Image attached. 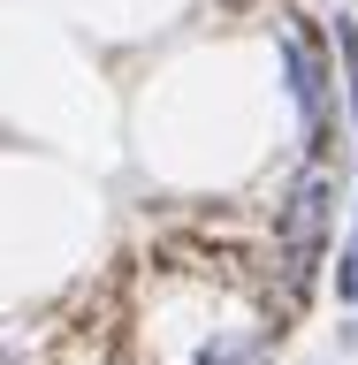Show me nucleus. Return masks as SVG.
I'll return each instance as SVG.
<instances>
[{
  "instance_id": "obj_1",
  "label": "nucleus",
  "mask_w": 358,
  "mask_h": 365,
  "mask_svg": "<svg viewBox=\"0 0 358 365\" xmlns=\"http://www.w3.org/2000/svg\"><path fill=\"white\" fill-rule=\"evenodd\" d=\"M336 198H343V182L328 160H305L274 198V259H282L290 297H313V274L328 259V228H336Z\"/></svg>"
},
{
  "instance_id": "obj_2",
  "label": "nucleus",
  "mask_w": 358,
  "mask_h": 365,
  "mask_svg": "<svg viewBox=\"0 0 358 365\" xmlns=\"http://www.w3.org/2000/svg\"><path fill=\"white\" fill-rule=\"evenodd\" d=\"M274 53H282V84H290L297 130H305V160H336V99H343V84H336V46L297 16V31H282Z\"/></svg>"
},
{
  "instance_id": "obj_3",
  "label": "nucleus",
  "mask_w": 358,
  "mask_h": 365,
  "mask_svg": "<svg viewBox=\"0 0 358 365\" xmlns=\"http://www.w3.org/2000/svg\"><path fill=\"white\" fill-rule=\"evenodd\" d=\"M191 365H274V327H214V335L191 350Z\"/></svg>"
},
{
  "instance_id": "obj_4",
  "label": "nucleus",
  "mask_w": 358,
  "mask_h": 365,
  "mask_svg": "<svg viewBox=\"0 0 358 365\" xmlns=\"http://www.w3.org/2000/svg\"><path fill=\"white\" fill-rule=\"evenodd\" d=\"M328 46H336V84H343V114L358 122V8L328 16Z\"/></svg>"
},
{
  "instance_id": "obj_5",
  "label": "nucleus",
  "mask_w": 358,
  "mask_h": 365,
  "mask_svg": "<svg viewBox=\"0 0 358 365\" xmlns=\"http://www.w3.org/2000/svg\"><path fill=\"white\" fill-rule=\"evenodd\" d=\"M336 297L358 312V198H351V244H343V259H336Z\"/></svg>"
},
{
  "instance_id": "obj_6",
  "label": "nucleus",
  "mask_w": 358,
  "mask_h": 365,
  "mask_svg": "<svg viewBox=\"0 0 358 365\" xmlns=\"http://www.w3.org/2000/svg\"><path fill=\"white\" fill-rule=\"evenodd\" d=\"M343 350H358V312H351V327H343Z\"/></svg>"
}]
</instances>
